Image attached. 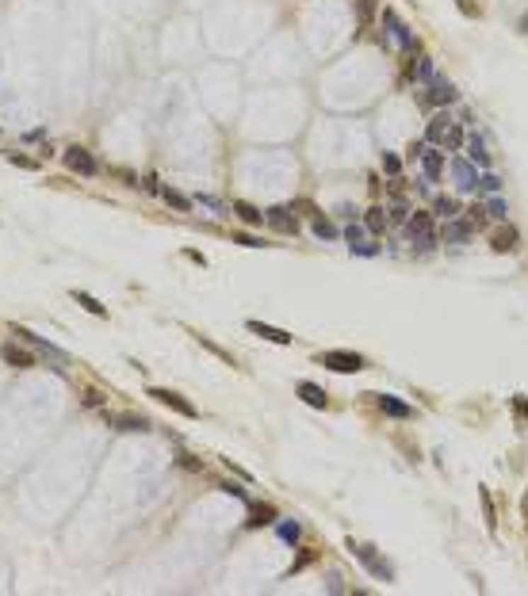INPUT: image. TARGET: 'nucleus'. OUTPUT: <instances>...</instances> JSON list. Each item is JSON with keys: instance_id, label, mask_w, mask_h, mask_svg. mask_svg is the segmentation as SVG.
Wrapping results in <instances>:
<instances>
[{"instance_id": "b1692460", "label": "nucleus", "mask_w": 528, "mask_h": 596, "mask_svg": "<svg viewBox=\"0 0 528 596\" xmlns=\"http://www.w3.org/2000/svg\"><path fill=\"white\" fill-rule=\"evenodd\" d=\"M410 77L418 81V84H429L432 77H437V69H432V58H418L410 65Z\"/></svg>"}, {"instance_id": "72a5a7b5", "label": "nucleus", "mask_w": 528, "mask_h": 596, "mask_svg": "<svg viewBox=\"0 0 528 596\" xmlns=\"http://www.w3.org/2000/svg\"><path fill=\"white\" fill-rule=\"evenodd\" d=\"M345 241H348V249H356V245H364V226H348V230H345Z\"/></svg>"}, {"instance_id": "2f4dec72", "label": "nucleus", "mask_w": 528, "mask_h": 596, "mask_svg": "<svg viewBox=\"0 0 528 596\" xmlns=\"http://www.w3.org/2000/svg\"><path fill=\"white\" fill-rule=\"evenodd\" d=\"M464 138H467V134H464V127L456 122V127L448 130V138H444V149H448V153H456V149L464 146Z\"/></svg>"}, {"instance_id": "2eb2a0df", "label": "nucleus", "mask_w": 528, "mask_h": 596, "mask_svg": "<svg viewBox=\"0 0 528 596\" xmlns=\"http://www.w3.org/2000/svg\"><path fill=\"white\" fill-rule=\"evenodd\" d=\"M464 146H467V160H471V165H475V168H490V149H486L483 138H478V134H467Z\"/></svg>"}, {"instance_id": "4be33fe9", "label": "nucleus", "mask_w": 528, "mask_h": 596, "mask_svg": "<svg viewBox=\"0 0 528 596\" xmlns=\"http://www.w3.org/2000/svg\"><path fill=\"white\" fill-rule=\"evenodd\" d=\"M432 214H437V218H456V214H459V203H456V199H448V195H437V199H432Z\"/></svg>"}, {"instance_id": "7c9ffc66", "label": "nucleus", "mask_w": 528, "mask_h": 596, "mask_svg": "<svg viewBox=\"0 0 528 596\" xmlns=\"http://www.w3.org/2000/svg\"><path fill=\"white\" fill-rule=\"evenodd\" d=\"M475 187H478V192H486V195H498V192H502V180H498L494 173H483Z\"/></svg>"}, {"instance_id": "f704fd0d", "label": "nucleus", "mask_w": 528, "mask_h": 596, "mask_svg": "<svg viewBox=\"0 0 528 596\" xmlns=\"http://www.w3.org/2000/svg\"><path fill=\"white\" fill-rule=\"evenodd\" d=\"M383 173H386V176H398V173H402V160L394 157V153H383Z\"/></svg>"}, {"instance_id": "393cba45", "label": "nucleus", "mask_w": 528, "mask_h": 596, "mask_svg": "<svg viewBox=\"0 0 528 596\" xmlns=\"http://www.w3.org/2000/svg\"><path fill=\"white\" fill-rule=\"evenodd\" d=\"M386 226H391V218H386V211H383V206H372V211H367V218H364V230H372V233H383Z\"/></svg>"}, {"instance_id": "c9c22d12", "label": "nucleus", "mask_w": 528, "mask_h": 596, "mask_svg": "<svg viewBox=\"0 0 528 596\" xmlns=\"http://www.w3.org/2000/svg\"><path fill=\"white\" fill-rule=\"evenodd\" d=\"M467 222H471V226H483V222H486V206H483V203H475V206L467 211Z\"/></svg>"}, {"instance_id": "473e14b6", "label": "nucleus", "mask_w": 528, "mask_h": 596, "mask_svg": "<svg viewBox=\"0 0 528 596\" xmlns=\"http://www.w3.org/2000/svg\"><path fill=\"white\" fill-rule=\"evenodd\" d=\"M314 238H322V241H333L337 238V230L329 226L326 218H314Z\"/></svg>"}, {"instance_id": "cd10ccee", "label": "nucleus", "mask_w": 528, "mask_h": 596, "mask_svg": "<svg viewBox=\"0 0 528 596\" xmlns=\"http://www.w3.org/2000/svg\"><path fill=\"white\" fill-rule=\"evenodd\" d=\"M276 535L284 539V543L295 547L299 539H303V527H299V524H291V520H284V524H276Z\"/></svg>"}, {"instance_id": "ddd939ff", "label": "nucleus", "mask_w": 528, "mask_h": 596, "mask_svg": "<svg viewBox=\"0 0 528 596\" xmlns=\"http://www.w3.org/2000/svg\"><path fill=\"white\" fill-rule=\"evenodd\" d=\"M452 176H456V187H459V192H475L478 173H475V165H471V160L456 157V160H452Z\"/></svg>"}, {"instance_id": "dca6fc26", "label": "nucleus", "mask_w": 528, "mask_h": 596, "mask_svg": "<svg viewBox=\"0 0 528 596\" xmlns=\"http://www.w3.org/2000/svg\"><path fill=\"white\" fill-rule=\"evenodd\" d=\"M0 359H4L8 367H20V371H23V367H35V356L23 352L20 344H4V348H0Z\"/></svg>"}, {"instance_id": "aec40b11", "label": "nucleus", "mask_w": 528, "mask_h": 596, "mask_svg": "<svg viewBox=\"0 0 528 596\" xmlns=\"http://www.w3.org/2000/svg\"><path fill=\"white\" fill-rule=\"evenodd\" d=\"M234 214H238L245 226H264V211H257V206L245 203V199H234Z\"/></svg>"}, {"instance_id": "a878e982", "label": "nucleus", "mask_w": 528, "mask_h": 596, "mask_svg": "<svg viewBox=\"0 0 528 596\" xmlns=\"http://www.w3.org/2000/svg\"><path fill=\"white\" fill-rule=\"evenodd\" d=\"M483 206H486V218H498V222H505L509 206H505V199H502V195H490Z\"/></svg>"}, {"instance_id": "c85d7f7f", "label": "nucleus", "mask_w": 528, "mask_h": 596, "mask_svg": "<svg viewBox=\"0 0 528 596\" xmlns=\"http://www.w3.org/2000/svg\"><path fill=\"white\" fill-rule=\"evenodd\" d=\"M161 199L168 206H176V211H192V199L180 195V192H173V187H161Z\"/></svg>"}, {"instance_id": "f8f14e48", "label": "nucleus", "mask_w": 528, "mask_h": 596, "mask_svg": "<svg viewBox=\"0 0 528 596\" xmlns=\"http://www.w3.org/2000/svg\"><path fill=\"white\" fill-rule=\"evenodd\" d=\"M452 127H456V122H452L448 111L432 115V119H429V127H425V141H429V146H444V138H448V130H452Z\"/></svg>"}, {"instance_id": "ea45409f", "label": "nucleus", "mask_w": 528, "mask_h": 596, "mask_svg": "<svg viewBox=\"0 0 528 596\" xmlns=\"http://www.w3.org/2000/svg\"><path fill=\"white\" fill-rule=\"evenodd\" d=\"M456 4H459V12H464V16H478V4H475V0H456Z\"/></svg>"}, {"instance_id": "423d86ee", "label": "nucleus", "mask_w": 528, "mask_h": 596, "mask_svg": "<svg viewBox=\"0 0 528 596\" xmlns=\"http://www.w3.org/2000/svg\"><path fill=\"white\" fill-rule=\"evenodd\" d=\"M418 103H421V107H432V103H444V107H448V103H456V84H452L448 77H432L429 88L418 96Z\"/></svg>"}, {"instance_id": "4468645a", "label": "nucleus", "mask_w": 528, "mask_h": 596, "mask_svg": "<svg viewBox=\"0 0 528 596\" xmlns=\"http://www.w3.org/2000/svg\"><path fill=\"white\" fill-rule=\"evenodd\" d=\"M375 405H379L386 417H398V421H410V417H413V405L398 402L394 394H379V397H375Z\"/></svg>"}, {"instance_id": "6ab92c4d", "label": "nucleus", "mask_w": 528, "mask_h": 596, "mask_svg": "<svg viewBox=\"0 0 528 596\" xmlns=\"http://www.w3.org/2000/svg\"><path fill=\"white\" fill-rule=\"evenodd\" d=\"M249 333L272 340V344H291V333H284V329H276V325H264V321H249Z\"/></svg>"}, {"instance_id": "5701e85b", "label": "nucleus", "mask_w": 528, "mask_h": 596, "mask_svg": "<svg viewBox=\"0 0 528 596\" xmlns=\"http://www.w3.org/2000/svg\"><path fill=\"white\" fill-rule=\"evenodd\" d=\"M490 245H494V252H513L517 249V230L509 226V230H498L494 238H490Z\"/></svg>"}, {"instance_id": "c756f323", "label": "nucleus", "mask_w": 528, "mask_h": 596, "mask_svg": "<svg viewBox=\"0 0 528 596\" xmlns=\"http://www.w3.org/2000/svg\"><path fill=\"white\" fill-rule=\"evenodd\" d=\"M386 218H391L394 226H402V222H406V218H410V206H406V203H402V199H394V203H391V206H386Z\"/></svg>"}, {"instance_id": "20e7f679", "label": "nucleus", "mask_w": 528, "mask_h": 596, "mask_svg": "<svg viewBox=\"0 0 528 596\" xmlns=\"http://www.w3.org/2000/svg\"><path fill=\"white\" fill-rule=\"evenodd\" d=\"M318 363L322 367H333V371H341V375H352V371H364V356H356V352H345V348H329V352H318Z\"/></svg>"}, {"instance_id": "bb28decb", "label": "nucleus", "mask_w": 528, "mask_h": 596, "mask_svg": "<svg viewBox=\"0 0 528 596\" xmlns=\"http://www.w3.org/2000/svg\"><path fill=\"white\" fill-rule=\"evenodd\" d=\"M73 298H77L81 306L88 310V314H96V317H108V306H103V302H96L92 295H84V291H73Z\"/></svg>"}, {"instance_id": "7ed1b4c3", "label": "nucleus", "mask_w": 528, "mask_h": 596, "mask_svg": "<svg viewBox=\"0 0 528 596\" xmlns=\"http://www.w3.org/2000/svg\"><path fill=\"white\" fill-rule=\"evenodd\" d=\"M12 333H16V337H20V340H27V344H31V348H35V352H42L46 359H50V363H54V371H65V367H69V356H65V352H62V348H54V344H50V340H42L39 333H31V329H20V325H16V329H12Z\"/></svg>"}, {"instance_id": "9d476101", "label": "nucleus", "mask_w": 528, "mask_h": 596, "mask_svg": "<svg viewBox=\"0 0 528 596\" xmlns=\"http://www.w3.org/2000/svg\"><path fill=\"white\" fill-rule=\"evenodd\" d=\"M418 160H421V168H425L429 184H432V180H440V173H444V149H440V146H425Z\"/></svg>"}, {"instance_id": "39448f33", "label": "nucleus", "mask_w": 528, "mask_h": 596, "mask_svg": "<svg viewBox=\"0 0 528 596\" xmlns=\"http://www.w3.org/2000/svg\"><path fill=\"white\" fill-rule=\"evenodd\" d=\"M348 551H352V558H360L367 573H375L379 581H394V570L383 562L379 554H375V547H372V543H348Z\"/></svg>"}, {"instance_id": "1a4fd4ad", "label": "nucleus", "mask_w": 528, "mask_h": 596, "mask_svg": "<svg viewBox=\"0 0 528 596\" xmlns=\"http://www.w3.org/2000/svg\"><path fill=\"white\" fill-rule=\"evenodd\" d=\"M62 160H65V168L77 173V176H96V157H92L84 146H69L62 153Z\"/></svg>"}, {"instance_id": "9b49d317", "label": "nucleus", "mask_w": 528, "mask_h": 596, "mask_svg": "<svg viewBox=\"0 0 528 596\" xmlns=\"http://www.w3.org/2000/svg\"><path fill=\"white\" fill-rule=\"evenodd\" d=\"M471 233H475V226H471L467 218H448L444 222V230H440V238H444L448 245H464V241H471Z\"/></svg>"}, {"instance_id": "412c9836", "label": "nucleus", "mask_w": 528, "mask_h": 596, "mask_svg": "<svg viewBox=\"0 0 528 596\" xmlns=\"http://www.w3.org/2000/svg\"><path fill=\"white\" fill-rule=\"evenodd\" d=\"M272 520H276V508H272V505H253L245 527H264V524H272Z\"/></svg>"}, {"instance_id": "a19ab883", "label": "nucleus", "mask_w": 528, "mask_h": 596, "mask_svg": "<svg viewBox=\"0 0 528 596\" xmlns=\"http://www.w3.org/2000/svg\"><path fill=\"white\" fill-rule=\"evenodd\" d=\"M8 160H12V165H20V168H35V160H31V157H20V153H8Z\"/></svg>"}, {"instance_id": "f257e3e1", "label": "nucleus", "mask_w": 528, "mask_h": 596, "mask_svg": "<svg viewBox=\"0 0 528 596\" xmlns=\"http://www.w3.org/2000/svg\"><path fill=\"white\" fill-rule=\"evenodd\" d=\"M406 238L418 245L421 252H429L437 245V230H432V214L429 211H413L406 218Z\"/></svg>"}, {"instance_id": "58836bf2", "label": "nucleus", "mask_w": 528, "mask_h": 596, "mask_svg": "<svg viewBox=\"0 0 528 596\" xmlns=\"http://www.w3.org/2000/svg\"><path fill=\"white\" fill-rule=\"evenodd\" d=\"M222 493H230V497H238V501H249V497H245V489H241V486H234V481H226V486H222Z\"/></svg>"}, {"instance_id": "49530a36", "label": "nucleus", "mask_w": 528, "mask_h": 596, "mask_svg": "<svg viewBox=\"0 0 528 596\" xmlns=\"http://www.w3.org/2000/svg\"><path fill=\"white\" fill-rule=\"evenodd\" d=\"M517 31H524V35H528V12L521 16V23H517Z\"/></svg>"}, {"instance_id": "a18cd8bd", "label": "nucleus", "mask_w": 528, "mask_h": 596, "mask_svg": "<svg viewBox=\"0 0 528 596\" xmlns=\"http://www.w3.org/2000/svg\"><path fill=\"white\" fill-rule=\"evenodd\" d=\"M310 562H314V551H306L303 558H299V562H295V570H303V566H310Z\"/></svg>"}, {"instance_id": "f3484780", "label": "nucleus", "mask_w": 528, "mask_h": 596, "mask_svg": "<svg viewBox=\"0 0 528 596\" xmlns=\"http://www.w3.org/2000/svg\"><path fill=\"white\" fill-rule=\"evenodd\" d=\"M111 428L119 432H149V421L146 417H134V413H115V417H108Z\"/></svg>"}, {"instance_id": "6e6552de", "label": "nucleus", "mask_w": 528, "mask_h": 596, "mask_svg": "<svg viewBox=\"0 0 528 596\" xmlns=\"http://www.w3.org/2000/svg\"><path fill=\"white\" fill-rule=\"evenodd\" d=\"M149 397L154 402H161V405H168V409H176V413H184V417H200V409H195L192 402H188L184 394H176V390H165V386H149Z\"/></svg>"}, {"instance_id": "0eeeda50", "label": "nucleus", "mask_w": 528, "mask_h": 596, "mask_svg": "<svg viewBox=\"0 0 528 596\" xmlns=\"http://www.w3.org/2000/svg\"><path fill=\"white\" fill-rule=\"evenodd\" d=\"M264 226H272L276 233H284V238H295L299 233V218L291 206H268L264 211Z\"/></svg>"}, {"instance_id": "79ce46f5", "label": "nucleus", "mask_w": 528, "mask_h": 596, "mask_svg": "<svg viewBox=\"0 0 528 596\" xmlns=\"http://www.w3.org/2000/svg\"><path fill=\"white\" fill-rule=\"evenodd\" d=\"M337 214H341V218H345V222H352V218H356L352 203H341V206H337Z\"/></svg>"}, {"instance_id": "4c0bfd02", "label": "nucleus", "mask_w": 528, "mask_h": 596, "mask_svg": "<svg viewBox=\"0 0 528 596\" xmlns=\"http://www.w3.org/2000/svg\"><path fill=\"white\" fill-rule=\"evenodd\" d=\"M234 241H238V245H245V249H260V241L253 238V233H234Z\"/></svg>"}, {"instance_id": "e433bc0d", "label": "nucleus", "mask_w": 528, "mask_h": 596, "mask_svg": "<svg viewBox=\"0 0 528 596\" xmlns=\"http://www.w3.org/2000/svg\"><path fill=\"white\" fill-rule=\"evenodd\" d=\"M356 12H360V23H367V20H372V12H375V0H360Z\"/></svg>"}, {"instance_id": "c03bdc74", "label": "nucleus", "mask_w": 528, "mask_h": 596, "mask_svg": "<svg viewBox=\"0 0 528 596\" xmlns=\"http://www.w3.org/2000/svg\"><path fill=\"white\" fill-rule=\"evenodd\" d=\"M352 252H360V257H375V252H379V245H356Z\"/></svg>"}, {"instance_id": "37998d69", "label": "nucleus", "mask_w": 528, "mask_h": 596, "mask_svg": "<svg viewBox=\"0 0 528 596\" xmlns=\"http://www.w3.org/2000/svg\"><path fill=\"white\" fill-rule=\"evenodd\" d=\"M513 405H517V413H521V417H528V397H524V394H517Z\"/></svg>"}, {"instance_id": "f03ea898", "label": "nucleus", "mask_w": 528, "mask_h": 596, "mask_svg": "<svg viewBox=\"0 0 528 596\" xmlns=\"http://www.w3.org/2000/svg\"><path fill=\"white\" fill-rule=\"evenodd\" d=\"M383 31H386V39L398 46V50H406V54L418 50V39H413V31L398 20V12H394V8H383Z\"/></svg>"}, {"instance_id": "a211bd4d", "label": "nucleus", "mask_w": 528, "mask_h": 596, "mask_svg": "<svg viewBox=\"0 0 528 596\" xmlns=\"http://www.w3.org/2000/svg\"><path fill=\"white\" fill-rule=\"evenodd\" d=\"M295 390H299V397H303V402L310 405V409H326V405H329L326 390H322V386H314V382H299Z\"/></svg>"}]
</instances>
